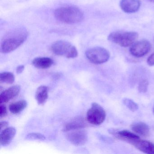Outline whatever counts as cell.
Instances as JSON below:
<instances>
[{
    "label": "cell",
    "instance_id": "cell-1",
    "mask_svg": "<svg viewBox=\"0 0 154 154\" xmlns=\"http://www.w3.org/2000/svg\"><path fill=\"white\" fill-rule=\"evenodd\" d=\"M28 33L23 28L13 29L8 32L2 39L1 44V52L8 54L19 47L26 40Z\"/></svg>",
    "mask_w": 154,
    "mask_h": 154
},
{
    "label": "cell",
    "instance_id": "cell-2",
    "mask_svg": "<svg viewBox=\"0 0 154 154\" xmlns=\"http://www.w3.org/2000/svg\"><path fill=\"white\" fill-rule=\"evenodd\" d=\"M57 19L66 24H75L81 22L84 19L82 11L75 7H65L59 8L54 11Z\"/></svg>",
    "mask_w": 154,
    "mask_h": 154
},
{
    "label": "cell",
    "instance_id": "cell-3",
    "mask_svg": "<svg viewBox=\"0 0 154 154\" xmlns=\"http://www.w3.org/2000/svg\"><path fill=\"white\" fill-rule=\"evenodd\" d=\"M138 37V34L137 32L116 31L110 33L108 36V39L122 47H128L135 43Z\"/></svg>",
    "mask_w": 154,
    "mask_h": 154
},
{
    "label": "cell",
    "instance_id": "cell-4",
    "mask_svg": "<svg viewBox=\"0 0 154 154\" xmlns=\"http://www.w3.org/2000/svg\"><path fill=\"white\" fill-rule=\"evenodd\" d=\"M51 50L55 54L68 58L77 57L78 52L76 48L67 41L59 40L51 46Z\"/></svg>",
    "mask_w": 154,
    "mask_h": 154
},
{
    "label": "cell",
    "instance_id": "cell-5",
    "mask_svg": "<svg viewBox=\"0 0 154 154\" xmlns=\"http://www.w3.org/2000/svg\"><path fill=\"white\" fill-rule=\"evenodd\" d=\"M87 59L93 63L101 64L106 63L109 59V51L102 47H94L90 48L85 53Z\"/></svg>",
    "mask_w": 154,
    "mask_h": 154
},
{
    "label": "cell",
    "instance_id": "cell-6",
    "mask_svg": "<svg viewBox=\"0 0 154 154\" xmlns=\"http://www.w3.org/2000/svg\"><path fill=\"white\" fill-rule=\"evenodd\" d=\"M87 120L94 125H100L105 120L106 112L103 108L96 103H93L87 112Z\"/></svg>",
    "mask_w": 154,
    "mask_h": 154
},
{
    "label": "cell",
    "instance_id": "cell-7",
    "mask_svg": "<svg viewBox=\"0 0 154 154\" xmlns=\"http://www.w3.org/2000/svg\"><path fill=\"white\" fill-rule=\"evenodd\" d=\"M151 45L149 41L145 39L137 41L131 46L130 53L136 57H141L150 51Z\"/></svg>",
    "mask_w": 154,
    "mask_h": 154
},
{
    "label": "cell",
    "instance_id": "cell-8",
    "mask_svg": "<svg viewBox=\"0 0 154 154\" xmlns=\"http://www.w3.org/2000/svg\"><path fill=\"white\" fill-rule=\"evenodd\" d=\"M67 139L75 146L84 145L88 140V135L85 131L78 129L69 132L66 135Z\"/></svg>",
    "mask_w": 154,
    "mask_h": 154
},
{
    "label": "cell",
    "instance_id": "cell-9",
    "mask_svg": "<svg viewBox=\"0 0 154 154\" xmlns=\"http://www.w3.org/2000/svg\"><path fill=\"white\" fill-rule=\"evenodd\" d=\"M21 88L19 85H13L3 91L0 95V103H7L17 97L20 91Z\"/></svg>",
    "mask_w": 154,
    "mask_h": 154
},
{
    "label": "cell",
    "instance_id": "cell-10",
    "mask_svg": "<svg viewBox=\"0 0 154 154\" xmlns=\"http://www.w3.org/2000/svg\"><path fill=\"white\" fill-rule=\"evenodd\" d=\"M140 0H121L120 7L125 13H133L137 12L140 8Z\"/></svg>",
    "mask_w": 154,
    "mask_h": 154
},
{
    "label": "cell",
    "instance_id": "cell-11",
    "mask_svg": "<svg viewBox=\"0 0 154 154\" xmlns=\"http://www.w3.org/2000/svg\"><path fill=\"white\" fill-rule=\"evenodd\" d=\"M131 145L143 153L154 154V144L150 141L139 138L134 141Z\"/></svg>",
    "mask_w": 154,
    "mask_h": 154
},
{
    "label": "cell",
    "instance_id": "cell-12",
    "mask_svg": "<svg viewBox=\"0 0 154 154\" xmlns=\"http://www.w3.org/2000/svg\"><path fill=\"white\" fill-rule=\"evenodd\" d=\"M17 130L13 127H9L1 131L0 144L2 146L8 145L15 137Z\"/></svg>",
    "mask_w": 154,
    "mask_h": 154
},
{
    "label": "cell",
    "instance_id": "cell-13",
    "mask_svg": "<svg viewBox=\"0 0 154 154\" xmlns=\"http://www.w3.org/2000/svg\"><path fill=\"white\" fill-rule=\"evenodd\" d=\"M87 126L85 120L82 117L75 118L72 121L68 122L63 129L64 131H70L75 130L81 129Z\"/></svg>",
    "mask_w": 154,
    "mask_h": 154
},
{
    "label": "cell",
    "instance_id": "cell-14",
    "mask_svg": "<svg viewBox=\"0 0 154 154\" xmlns=\"http://www.w3.org/2000/svg\"><path fill=\"white\" fill-rule=\"evenodd\" d=\"M110 132L115 135L117 137L125 140L130 144H132L134 141L140 138L138 135L126 130L120 131L117 132L111 131Z\"/></svg>",
    "mask_w": 154,
    "mask_h": 154
},
{
    "label": "cell",
    "instance_id": "cell-15",
    "mask_svg": "<svg viewBox=\"0 0 154 154\" xmlns=\"http://www.w3.org/2000/svg\"><path fill=\"white\" fill-rule=\"evenodd\" d=\"M134 132L143 137H147L149 134V128L148 125L142 122H134L131 126Z\"/></svg>",
    "mask_w": 154,
    "mask_h": 154
},
{
    "label": "cell",
    "instance_id": "cell-16",
    "mask_svg": "<svg viewBox=\"0 0 154 154\" xmlns=\"http://www.w3.org/2000/svg\"><path fill=\"white\" fill-rule=\"evenodd\" d=\"M53 63V59L47 57H37L32 61L33 66L38 69H47L51 67Z\"/></svg>",
    "mask_w": 154,
    "mask_h": 154
},
{
    "label": "cell",
    "instance_id": "cell-17",
    "mask_svg": "<svg viewBox=\"0 0 154 154\" xmlns=\"http://www.w3.org/2000/svg\"><path fill=\"white\" fill-rule=\"evenodd\" d=\"M48 98V88L45 85L39 86L35 94V99L39 105L45 103Z\"/></svg>",
    "mask_w": 154,
    "mask_h": 154
},
{
    "label": "cell",
    "instance_id": "cell-18",
    "mask_svg": "<svg viewBox=\"0 0 154 154\" xmlns=\"http://www.w3.org/2000/svg\"><path fill=\"white\" fill-rule=\"evenodd\" d=\"M27 104V102L25 100L13 103L9 105L10 111L13 114H18L25 109Z\"/></svg>",
    "mask_w": 154,
    "mask_h": 154
},
{
    "label": "cell",
    "instance_id": "cell-19",
    "mask_svg": "<svg viewBox=\"0 0 154 154\" xmlns=\"http://www.w3.org/2000/svg\"><path fill=\"white\" fill-rule=\"evenodd\" d=\"M15 81V76L10 72H3L0 74V82L2 83L12 84Z\"/></svg>",
    "mask_w": 154,
    "mask_h": 154
},
{
    "label": "cell",
    "instance_id": "cell-20",
    "mask_svg": "<svg viewBox=\"0 0 154 154\" xmlns=\"http://www.w3.org/2000/svg\"><path fill=\"white\" fill-rule=\"evenodd\" d=\"M123 103L124 105L131 111H136L138 109V104L131 99L125 98L123 100Z\"/></svg>",
    "mask_w": 154,
    "mask_h": 154
},
{
    "label": "cell",
    "instance_id": "cell-21",
    "mask_svg": "<svg viewBox=\"0 0 154 154\" xmlns=\"http://www.w3.org/2000/svg\"><path fill=\"white\" fill-rule=\"evenodd\" d=\"M26 139L44 140L46 138L44 135L39 133H30L27 135Z\"/></svg>",
    "mask_w": 154,
    "mask_h": 154
},
{
    "label": "cell",
    "instance_id": "cell-22",
    "mask_svg": "<svg viewBox=\"0 0 154 154\" xmlns=\"http://www.w3.org/2000/svg\"><path fill=\"white\" fill-rule=\"evenodd\" d=\"M149 82L147 80H142L139 84L138 91L140 93H145L146 92L148 88Z\"/></svg>",
    "mask_w": 154,
    "mask_h": 154
},
{
    "label": "cell",
    "instance_id": "cell-23",
    "mask_svg": "<svg viewBox=\"0 0 154 154\" xmlns=\"http://www.w3.org/2000/svg\"><path fill=\"white\" fill-rule=\"evenodd\" d=\"M8 109L7 107L4 103L1 104L0 106V118H4L8 115Z\"/></svg>",
    "mask_w": 154,
    "mask_h": 154
},
{
    "label": "cell",
    "instance_id": "cell-24",
    "mask_svg": "<svg viewBox=\"0 0 154 154\" xmlns=\"http://www.w3.org/2000/svg\"><path fill=\"white\" fill-rule=\"evenodd\" d=\"M147 63L149 66H154V52L149 57L147 60Z\"/></svg>",
    "mask_w": 154,
    "mask_h": 154
},
{
    "label": "cell",
    "instance_id": "cell-25",
    "mask_svg": "<svg viewBox=\"0 0 154 154\" xmlns=\"http://www.w3.org/2000/svg\"><path fill=\"white\" fill-rule=\"evenodd\" d=\"M24 69H25V66L24 65H20L18 66L17 68V70H16L17 73H21L24 71Z\"/></svg>",
    "mask_w": 154,
    "mask_h": 154
},
{
    "label": "cell",
    "instance_id": "cell-26",
    "mask_svg": "<svg viewBox=\"0 0 154 154\" xmlns=\"http://www.w3.org/2000/svg\"><path fill=\"white\" fill-rule=\"evenodd\" d=\"M8 126V122L7 121L1 122L0 126H1V130H2L4 128H6L7 126Z\"/></svg>",
    "mask_w": 154,
    "mask_h": 154
},
{
    "label": "cell",
    "instance_id": "cell-27",
    "mask_svg": "<svg viewBox=\"0 0 154 154\" xmlns=\"http://www.w3.org/2000/svg\"><path fill=\"white\" fill-rule=\"evenodd\" d=\"M150 2H154V0H148Z\"/></svg>",
    "mask_w": 154,
    "mask_h": 154
},
{
    "label": "cell",
    "instance_id": "cell-28",
    "mask_svg": "<svg viewBox=\"0 0 154 154\" xmlns=\"http://www.w3.org/2000/svg\"><path fill=\"white\" fill-rule=\"evenodd\" d=\"M153 112H154V108H153Z\"/></svg>",
    "mask_w": 154,
    "mask_h": 154
}]
</instances>
